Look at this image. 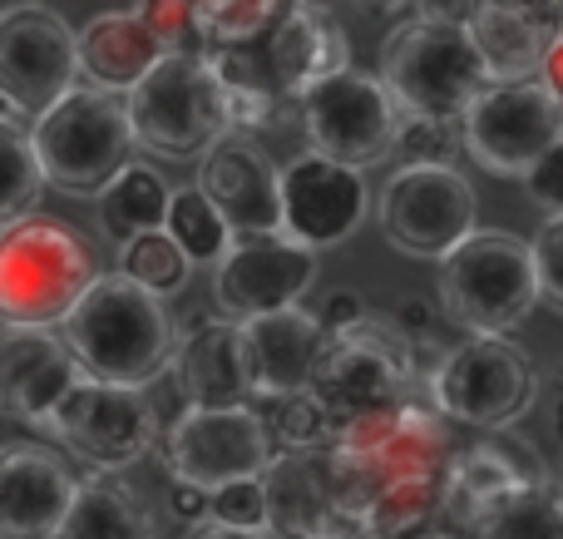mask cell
<instances>
[{
    "label": "cell",
    "mask_w": 563,
    "mask_h": 539,
    "mask_svg": "<svg viewBox=\"0 0 563 539\" xmlns=\"http://www.w3.org/2000/svg\"><path fill=\"white\" fill-rule=\"evenodd\" d=\"M273 436L287 446V455H321L336 446L341 421L331 416V406L321 402L317 392H307V396H291V402L277 406Z\"/></svg>",
    "instance_id": "cell-34"
},
{
    "label": "cell",
    "mask_w": 563,
    "mask_h": 539,
    "mask_svg": "<svg viewBox=\"0 0 563 539\" xmlns=\"http://www.w3.org/2000/svg\"><path fill=\"white\" fill-rule=\"evenodd\" d=\"M134 148L139 139L129 124V99L99 95L89 85H79L35 124V154L49 188L69 198H104L134 168Z\"/></svg>",
    "instance_id": "cell-7"
},
{
    "label": "cell",
    "mask_w": 563,
    "mask_h": 539,
    "mask_svg": "<svg viewBox=\"0 0 563 539\" xmlns=\"http://www.w3.org/2000/svg\"><path fill=\"white\" fill-rule=\"evenodd\" d=\"M168 213H174V188L164 184V174L154 164H134L99 198V223L119 248L148 233H168Z\"/></svg>",
    "instance_id": "cell-28"
},
{
    "label": "cell",
    "mask_w": 563,
    "mask_h": 539,
    "mask_svg": "<svg viewBox=\"0 0 563 539\" xmlns=\"http://www.w3.org/2000/svg\"><path fill=\"white\" fill-rule=\"evenodd\" d=\"M0 154H5V188H0V233H5L40 213V188L49 178L35 154V129L10 109H0Z\"/></svg>",
    "instance_id": "cell-29"
},
{
    "label": "cell",
    "mask_w": 563,
    "mask_h": 539,
    "mask_svg": "<svg viewBox=\"0 0 563 539\" xmlns=\"http://www.w3.org/2000/svg\"><path fill=\"white\" fill-rule=\"evenodd\" d=\"M104 277L99 253L75 223L55 213H35L0 233V322L49 332L65 327L69 312Z\"/></svg>",
    "instance_id": "cell-4"
},
{
    "label": "cell",
    "mask_w": 563,
    "mask_h": 539,
    "mask_svg": "<svg viewBox=\"0 0 563 539\" xmlns=\"http://www.w3.org/2000/svg\"><path fill=\"white\" fill-rule=\"evenodd\" d=\"M539 85H549L563 99V35L554 40V50L544 55V69H539Z\"/></svg>",
    "instance_id": "cell-43"
},
{
    "label": "cell",
    "mask_w": 563,
    "mask_h": 539,
    "mask_svg": "<svg viewBox=\"0 0 563 539\" xmlns=\"http://www.w3.org/2000/svg\"><path fill=\"white\" fill-rule=\"evenodd\" d=\"M79 35L49 6L0 10V109L20 114L30 129L79 89Z\"/></svg>",
    "instance_id": "cell-12"
},
{
    "label": "cell",
    "mask_w": 563,
    "mask_h": 539,
    "mask_svg": "<svg viewBox=\"0 0 563 539\" xmlns=\"http://www.w3.org/2000/svg\"><path fill=\"white\" fill-rule=\"evenodd\" d=\"M529 243H534V263H539V293L563 317V218H544V228Z\"/></svg>",
    "instance_id": "cell-37"
},
{
    "label": "cell",
    "mask_w": 563,
    "mask_h": 539,
    "mask_svg": "<svg viewBox=\"0 0 563 539\" xmlns=\"http://www.w3.org/2000/svg\"><path fill=\"white\" fill-rule=\"evenodd\" d=\"M59 337L69 342L89 382H109L124 392H144V386L164 382L178 362V342H184L174 332L164 297H154L124 273L99 277L95 293L59 327Z\"/></svg>",
    "instance_id": "cell-2"
},
{
    "label": "cell",
    "mask_w": 563,
    "mask_h": 539,
    "mask_svg": "<svg viewBox=\"0 0 563 539\" xmlns=\"http://www.w3.org/2000/svg\"><path fill=\"white\" fill-rule=\"evenodd\" d=\"M247 332V356H253V386L263 402H291L307 396L317 386V372L327 362V342L331 332L321 327L317 312H277V317H257L243 327Z\"/></svg>",
    "instance_id": "cell-23"
},
{
    "label": "cell",
    "mask_w": 563,
    "mask_h": 539,
    "mask_svg": "<svg viewBox=\"0 0 563 539\" xmlns=\"http://www.w3.org/2000/svg\"><path fill=\"white\" fill-rule=\"evenodd\" d=\"M470 539H563V491L544 485V491L495 505L470 525Z\"/></svg>",
    "instance_id": "cell-32"
},
{
    "label": "cell",
    "mask_w": 563,
    "mask_h": 539,
    "mask_svg": "<svg viewBox=\"0 0 563 539\" xmlns=\"http://www.w3.org/2000/svg\"><path fill=\"white\" fill-rule=\"evenodd\" d=\"M287 6L277 0H198V30L208 50H253L257 40H273Z\"/></svg>",
    "instance_id": "cell-31"
},
{
    "label": "cell",
    "mask_w": 563,
    "mask_h": 539,
    "mask_svg": "<svg viewBox=\"0 0 563 539\" xmlns=\"http://www.w3.org/2000/svg\"><path fill=\"white\" fill-rule=\"evenodd\" d=\"M539 302L534 243L509 228H479L440 263V312L470 337H509Z\"/></svg>",
    "instance_id": "cell-5"
},
{
    "label": "cell",
    "mask_w": 563,
    "mask_h": 539,
    "mask_svg": "<svg viewBox=\"0 0 563 539\" xmlns=\"http://www.w3.org/2000/svg\"><path fill=\"white\" fill-rule=\"evenodd\" d=\"M455 455L450 421L430 396H416L396 411L341 426L327 461L346 510L361 515L376 539H396L445 510Z\"/></svg>",
    "instance_id": "cell-1"
},
{
    "label": "cell",
    "mask_w": 563,
    "mask_h": 539,
    "mask_svg": "<svg viewBox=\"0 0 563 539\" xmlns=\"http://www.w3.org/2000/svg\"><path fill=\"white\" fill-rule=\"evenodd\" d=\"M460 144L485 174L529 178V168L563 144V99L539 79L489 85L460 119Z\"/></svg>",
    "instance_id": "cell-14"
},
{
    "label": "cell",
    "mask_w": 563,
    "mask_h": 539,
    "mask_svg": "<svg viewBox=\"0 0 563 539\" xmlns=\"http://www.w3.org/2000/svg\"><path fill=\"white\" fill-rule=\"evenodd\" d=\"M134 10L164 40L168 55H208L203 30H198V0H139Z\"/></svg>",
    "instance_id": "cell-35"
},
{
    "label": "cell",
    "mask_w": 563,
    "mask_h": 539,
    "mask_svg": "<svg viewBox=\"0 0 563 539\" xmlns=\"http://www.w3.org/2000/svg\"><path fill=\"white\" fill-rule=\"evenodd\" d=\"M450 144H455V124H435V119H406L396 154L406 164H450Z\"/></svg>",
    "instance_id": "cell-38"
},
{
    "label": "cell",
    "mask_w": 563,
    "mask_h": 539,
    "mask_svg": "<svg viewBox=\"0 0 563 539\" xmlns=\"http://www.w3.org/2000/svg\"><path fill=\"white\" fill-rule=\"evenodd\" d=\"M426 396L450 426L495 436L529 416L539 396V372L525 346L509 337H465L430 366Z\"/></svg>",
    "instance_id": "cell-9"
},
{
    "label": "cell",
    "mask_w": 563,
    "mask_h": 539,
    "mask_svg": "<svg viewBox=\"0 0 563 539\" xmlns=\"http://www.w3.org/2000/svg\"><path fill=\"white\" fill-rule=\"evenodd\" d=\"M406 109L386 89L380 75L351 65L346 75L327 79L317 95L297 105V124L307 139V154H321L331 164H346L356 174L386 164L400 148V129H406Z\"/></svg>",
    "instance_id": "cell-10"
},
{
    "label": "cell",
    "mask_w": 563,
    "mask_h": 539,
    "mask_svg": "<svg viewBox=\"0 0 563 539\" xmlns=\"http://www.w3.org/2000/svg\"><path fill=\"white\" fill-rule=\"evenodd\" d=\"M554 485L544 455L515 431H495L470 441L465 451L450 465V485H445V515L470 535V525L479 515H489L495 505L519 501L529 491H544Z\"/></svg>",
    "instance_id": "cell-21"
},
{
    "label": "cell",
    "mask_w": 563,
    "mask_h": 539,
    "mask_svg": "<svg viewBox=\"0 0 563 539\" xmlns=\"http://www.w3.org/2000/svg\"><path fill=\"white\" fill-rule=\"evenodd\" d=\"M129 124L144 154L164 164H203L233 129L228 85L208 55H168L129 95Z\"/></svg>",
    "instance_id": "cell-6"
},
{
    "label": "cell",
    "mask_w": 563,
    "mask_h": 539,
    "mask_svg": "<svg viewBox=\"0 0 563 539\" xmlns=\"http://www.w3.org/2000/svg\"><path fill=\"white\" fill-rule=\"evenodd\" d=\"M164 431L168 426L158 421V406L144 392H124L109 382H79V392L59 406L49 426V436L95 475H119L139 465Z\"/></svg>",
    "instance_id": "cell-15"
},
{
    "label": "cell",
    "mask_w": 563,
    "mask_h": 539,
    "mask_svg": "<svg viewBox=\"0 0 563 539\" xmlns=\"http://www.w3.org/2000/svg\"><path fill=\"white\" fill-rule=\"evenodd\" d=\"M376 223L396 253L445 263L479 233L475 184L455 164H400L380 188Z\"/></svg>",
    "instance_id": "cell-11"
},
{
    "label": "cell",
    "mask_w": 563,
    "mask_h": 539,
    "mask_svg": "<svg viewBox=\"0 0 563 539\" xmlns=\"http://www.w3.org/2000/svg\"><path fill=\"white\" fill-rule=\"evenodd\" d=\"M465 10L470 6H420L380 40L376 75L386 79V89L410 119L460 124L470 105L489 89L485 59L465 30Z\"/></svg>",
    "instance_id": "cell-3"
},
{
    "label": "cell",
    "mask_w": 563,
    "mask_h": 539,
    "mask_svg": "<svg viewBox=\"0 0 563 539\" xmlns=\"http://www.w3.org/2000/svg\"><path fill=\"white\" fill-rule=\"evenodd\" d=\"M426 382L430 372L420 366L416 346L390 322L366 317V322L346 327V332H331L327 362H321L311 392L331 406V416L341 426H351L426 396Z\"/></svg>",
    "instance_id": "cell-8"
},
{
    "label": "cell",
    "mask_w": 563,
    "mask_h": 539,
    "mask_svg": "<svg viewBox=\"0 0 563 539\" xmlns=\"http://www.w3.org/2000/svg\"><path fill=\"white\" fill-rule=\"evenodd\" d=\"M168 515L188 530H198V525L213 520V495L194 491V485H168Z\"/></svg>",
    "instance_id": "cell-41"
},
{
    "label": "cell",
    "mask_w": 563,
    "mask_h": 539,
    "mask_svg": "<svg viewBox=\"0 0 563 539\" xmlns=\"http://www.w3.org/2000/svg\"><path fill=\"white\" fill-rule=\"evenodd\" d=\"M267 59L273 75L287 95V105L297 109L307 95H317L327 79L351 69V40L346 30L331 20V10L321 6H287L282 25L267 40Z\"/></svg>",
    "instance_id": "cell-25"
},
{
    "label": "cell",
    "mask_w": 563,
    "mask_h": 539,
    "mask_svg": "<svg viewBox=\"0 0 563 539\" xmlns=\"http://www.w3.org/2000/svg\"><path fill=\"white\" fill-rule=\"evenodd\" d=\"M390 327H396L416 352H430V346H435V302H430V297H400V302L390 307Z\"/></svg>",
    "instance_id": "cell-39"
},
{
    "label": "cell",
    "mask_w": 563,
    "mask_h": 539,
    "mask_svg": "<svg viewBox=\"0 0 563 539\" xmlns=\"http://www.w3.org/2000/svg\"><path fill=\"white\" fill-rule=\"evenodd\" d=\"M79 485L59 451L10 441L0 451V539H65Z\"/></svg>",
    "instance_id": "cell-18"
},
{
    "label": "cell",
    "mask_w": 563,
    "mask_h": 539,
    "mask_svg": "<svg viewBox=\"0 0 563 539\" xmlns=\"http://www.w3.org/2000/svg\"><path fill=\"white\" fill-rule=\"evenodd\" d=\"M168 59L164 40L144 25L134 6L129 10H99L85 30H79V75L99 95L129 99L158 65Z\"/></svg>",
    "instance_id": "cell-26"
},
{
    "label": "cell",
    "mask_w": 563,
    "mask_h": 539,
    "mask_svg": "<svg viewBox=\"0 0 563 539\" xmlns=\"http://www.w3.org/2000/svg\"><path fill=\"white\" fill-rule=\"evenodd\" d=\"M213 520L228 530H263L273 535V501H267V481L228 485L213 495Z\"/></svg>",
    "instance_id": "cell-36"
},
{
    "label": "cell",
    "mask_w": 563,
    "mask_h": 539,
    "mask_svg": "<svg viewBox=\"0 0 563 539\" xmlns=\"http://www.w3.org/2000/svg\"><path fill=\"white\" fill-rule=\"evenodd\" d=\"M168 238H174L178 248H184L188 263H223L228 253H233V228L223 223V213H218L213 204L203 198V188L188 184V188H174V213H168Z\"/></svg>",
    "instance_id": "cell-30"
},
{
    "label": "cell",
    "mask_w": 563,
    "mask_h": 539,
    "mask_svg": "<svg viewBox=\"0 0 563 539\" xmlns=\"http://www.w3.org/2000/svg\"><path fill=\"white\" fill-rule=\"evenodd\" d=\"M465 30L485 59L489 85L539 79L544 55L563 35V6H470Z\"/></svg>",
    "instance_id": "cell-24"
},
{
    "label": "cell",
    "mask_w": 563,
    "mask_h": 539,
    "mask_svg": "<svg viewBox=\"0 0 563 539\" xmlns=\"http://www.w3.org/2000/svg\"><path fill=\"white\" fill-rule=\"evenodd\" d=\"M198 188L223 213L238 243L287 233V208H282V168L273 164L253 134H228L213 154L198 164Z\"/></svg>",
    "instance_id": "cell-17"
},
{
    "label": "cell",
    "mask_w": 563,
    "mask_h": 539,
    "mask_svg": "<svg viewBox=\"0 0 563 539\" xmlns=\"http://www.w3.org/2000/svg\"><path fill=\"white\" fill-rule=\"evenodd\" d=\"M282 208H287V238L311 253L336 248L366 223L371 188L366 174L331 164L321 154H297L282 164Z\"/></svg>",
    "instance_id": "cell-19"
},
{
    "label": "cell",
    "mask_w": 563,
    "mask_h": 539,
    "mask_svg": "<svg viewBox=\"0 0 563 539\" xmlns=\"http://www.w3.org/2000/svg\"><path fill=\"white\" fill-rule=\"evenodd\" d=\"M188 257L184 248L174 243L168 233H148V238H134L129 248H119V273L134 277L139 287H148L154 297H174L178 287L188 283Z\"/></svg>",
    "instance_id": "cell-33"
},
{
    "label": "cell",
    "mask_w": 563,
    "mask_h": 539,
    "mask_svg": "<svg viewBox=\"0 0 563 539\" xmlns=\"http://www.w3.org/2000/svg\"><path fill=\"white\" fill-rule=\"evenodd\" d=\"M89 382L85 366L75 362L65 337L30 332V327H5L0 337V406L10 421L30 431H49L59 406Z\"/></svg>",
    "instance_id": "cell-20"
},
{
    "label": "cell",
    "mask_w": 563,
    "mask_h": 539,
    "mask_svg": "<svg viewBox=\"0 0 563 539\" xmlns=\"http://www.w3.org/2000/svg\"><path fill=\"white\" fill-rule=\"evenodd\" d=\"M525 194L534 198L539 208H544L549 218H563V144L554 148V154H544L534 168H529L525 178Z\"/></svg>",
    "instance_id": "cell-40"
},
{
    "label": "cell",
    "mask_w": 563,
    "mask_h": 539,
    "mask_svg": "<svg viewBox=\"0 0 563 539\" xmlns=\"http://www.w3.org/2000/svg\"><path fill=\"white\" fill-rule=\"evenodd\" d=\"M321 327L327 332H346V327H356V322H366V302H361L351 287H336V293H327V302H321Z\"/></svg>",
    "instance_id": "cell-42"
},
{
    "label": "cell",
    "mask_w": 563,
    "mask_h": 539,
    "mask_svg": "<svg viewBox=\"0 0 563 539\" xmlns=\"http://www.w3.org/2000/svg\"><path fill=\"white\" fill-rule=\"evenodd\" d=\"M65 539H154V510L124 475H89Z\"/></svg>",
    "instance_id": "cell-27"
},
{
    "label": "cell",
    "mask_w": 563,
    "mask_h": 539,
    "mask_svg": "<svg viewBox=\"0 0 563 539\" xmlns=\"http://www.w3.org/2000/svg\"><path fill=\"white\" fill-rule=\"evenodd\" d=\"M317 283V253L282 238H257V243H233V253L213 273V302L228 322L247 327L257 317H277L307 297Z\"/></svg>",
    "instance_id": "cell-16"
},
{
    "label": "cell",
    "mask_w": 563,
    "mask_h": 539,
    "mask_svg": "<svg viewBox=\"0 0 563 539\" xmlns=\"http://www.w3.org/2000/svg\"><path fill=\"white\" fill-rule=\"evenodd\" d=\"M174 382L184 392V406L194 411H238L253 406V356H247V332L228 317H194L184 327L174 362Z\"/></svg>",
    "instance_id": "cell-22"
},
{
    "label": "cell",
    "mask_w": 563,
    "mask_h": 539,
    "mask_svg": "<svg viewBox=\"0 0 563 539\" xmlns=\"http://www.w3.org/2000/svg\"><path fill=\"white\" fill-rule=\"evenodd\" d=\"M188 539H277V535H263V530H228V525L208 520L198 530H188Z\"/></svg>",
    "instance_id": "cell-44"
},
{
    "label": "cell",
    "mask_w": 563,
    "mask_h": 539,
    "mask_svg": "<svg viewBox=\"0 0 563 539\" xmlns=\"http://www.w3.org/2000/svg\"><path fill=\"white\" fill-rule=\"evenodd\" d=\"M164 465L174 475V485H194L203 495L267 481V471L277 465L273 421L257 416L253 406H238V411H194V406H184L164 431Z\"/></svg>",
    "instance_id": "cell-13"
}]
</instances>
